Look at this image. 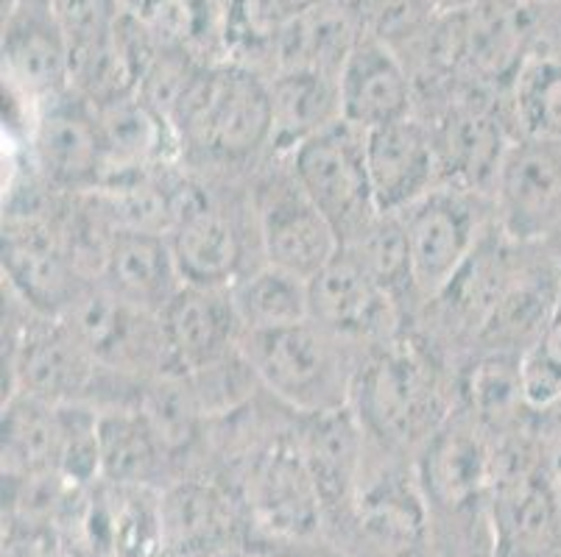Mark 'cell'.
Segmentation results:
<instances>
[{
	"instance_id": "1",
	"label": "cell",
	"mask_w": 561,
	"mask_h": 557,
	"mask_svg": "<svg viewBox=\"0 0 561 557\" xmlns=\"http://www.w3.org/2000/svg\"><path fill=\"white\" fill-rule=\"evenodd\" d=\"M350 405L371 441L402 452L425 446L453 413L433 357L400 335L360 360Z\"/></svg>"
},
{
	"instance_id": "2",
	"label": "cell",
	"mask_w": 561,
	"mask_h": 557,
	"mask_svg": "<svg viewBox=\"0 0 561 557\" xmlns=\"http://www.w3.org/2000/svg\"><path fill=\"white\" fill-rule=\"evenodd\" d=\"M180 142L218 165H243L272 148L274 115L268 76L241 61H210L173 109Z\"/></svg>"
},
{
	"instance_id": "3",
	"label": "cell",
	"mask_w": 561,
	"mask_h": 557,
	"mask_svg": "<svg viewBox=\"0 0 561 557\" xmlns=\"http://www.w3.org/2000/svg\"><path fill=\"white\" fill-rule=\"evenodd\" d=\"M241 355L257 374L260 387L299 416L350 407L360 360H352V344L313 321L243 332Z\"/></svg>"
},
{
	"instance_id": "4",
	"label": "cell",
	"mask_w": 561,
	"mask_h": 557,
	"mask_svg": "<svg viewBox=\"0 0 561 557\" xmlns=\"http://www.w3.org/2000/svg\"><path fill=\"white\" fill-rule=\"evenodd\" d=\"M416 299L436 301L494 227L492 198L456 184H438L402 212Z\"/></svg>"
},
{
	"instance_id": "5",
	"label": "cell",
	"mask_w": 561,
	"mask_h": 557,
	"mask_svg": "<svg viewBox=\"0 0 561 557\" xmlns=\"http://www.w3.org/2000/svg\"><path fill=\"white\" fill-rule=\"evenodd\" d=\"M288 167L310 201L333 223L341 245H350L375 221L366 131L339 120L305 140L288 156Z\"/></svg>"
},
{
	"instance_id": "6",
	"label": "cell",
	"mask_w": 561,
	"mask_h": 557,
	"mask_svg": "<svg viewBox=\"0 0 561 557\" xmlns=\"http://www.w3.org/2000/svg\"><path fill=\"white\" fill-rule=\"evenodd\" d=\"M7 346L9 393H32L50 405H95L106 376H115L62 318L32 310L18 332L9 329Z\"/></svg>"
},
{
	"instance_id": "7",
	"label": "cell",
	"mask_w": 561,
	"mask_h": 557,
	"mask_svg": "<svg viewBox=\"0 0 561 557\" xmlns=\"http://www.w3.org/2000/svg\"><path fill=\"white\" fill-rule=\"evenodd\" d=\"M494 223L512 243L561 234V140L514 137L492 187Z\"/></svg>"
},
{
	"instance_id": "8",
	"label": "cell",
	"mask_w": 561,
	"mask_h": 557,
	"mask_svg": "<svg viewBox=\"0 0 561 557\" xmlns=\"http://www.w3.org/2000/svg\"><path fill=\"white\" fill-rule=\"evenodd\" d=\"M0 265L12 299L43 318H65L81 290L95 282L76 268L59 223L50 218L9 214L3 221Z\"/></svg>"
},
{
	"instance_id": "9",
	"label": "cell",
	"mask_w": 561,
	"mask_h": 557,
	"mask_svg": "<svg viewBox=\"0 0 561 557\" xmlns=\"http://www.w3.org/2000/svg\"><path fill=\"white\" fill-rule=\"evenodd\" d=\"M32 160L43 184L68 196H87L106 182V146L99 109L68 90L37 109L32 123Z\"/></svg>"
},
{
	"instance_id": "10",
	"label": "cell",
	"mask_w": 561,
	"mask_h": 557,
	"mask_svg": "<svg viewBox=\"0 0 561 557\" xmlns=\"http://www.w3.org/2000/svg\"><path fill=\"white\" fill-rule=\"evenodd\" d=\"M62 321L93 351L95 360L115 374L135 380L168 376L160 315L126 304L101 282L87 285Z\"/></svg>"
},
{
	"instance_id": "11",
	"label": "cell",
	"mask_w": 561,
	"mask_h": 557,
	"mask_svg": "<svg viewBox=\"0 0 561 557\" xmlns=\"http://www.w3.org/2000/svg\"><path fill=\"white\" fill-rule=\"evenodd\" d=\"M254 227L263 263L308 282L341 252L333 223L299 187L290 167L260 182L254 193Z\"/></svg>"
},
{
	"instance_id": "12",
	"label": "cell",
	"mask_w": 561,
	"mask_h": 557,
	"mask_svg": "<svg viewBox=\"0 0 561 557\" xmlns=\"http://www.w3.org/2000/svg\"><path fill=\"white\" fill-rule=\"evenodd\" d=\"M3 84L34 112L73 90L70 43L50 0H12L3 18Z\"/></svg>"
},
{
	"instance_id": "13",
	"label": "cell",
	"mask_w": 561,
	"mask_h": 557,
	"mask_svg": "<svg viewBox=\"0 0 561 557\" xmlns=\"http://www.w3.org/2000/svg\"><path fill=\"white\" fill-rule=\"evenodd\" d=\"M310 321L352 346H380L397 337L400 304L350 248L308 282Z\"/></svg>"
},
{
	"instance_id": "14",
	"label": "cell",
	"mask_w": 561,
	"mask_h": 557,
	"mask_svg": "<svg viewBox=\"0 0 561 557\" xmlns=\"http://www.w3.org/2000/svg\"><path fill=\"white\" fill-rule=\"evenodd\" d=\"M182 282L196 288H232L247 270V240L241 223L224 204L191 184L180 218L168 232Z\"/></svg>"
},
{
	"instance_id": "15",
	"label": "cell",
	"mask_w": 561,
	"mask_h": 557,
	"mask_svg": "<svg viewBox=\"0 0 561 557\" xmlns=\"http://www.w3.org/2000/svg\"><path fill=\"white\" fill-rule=\"evenodd\" d=\"M160 324L168 349V376H187L241 349L243 324L229 288L185 285L168 301Z\"/></svg>"
},
{
	"instance_id": "16",
	"label": "cell",
	"mask_w": 561,
	"mask_h": 557,
	"mask_svg": "<svg viewBox=\"0 0 561 557\" xmlns=\"http://www.w3.org/2000/svg\"><path fill=\"white\" fill-rule=\"evenodd\" d=\"M371 196L377 212L402 214L442 184L433 131L420 117L366 131Z\"/></svg>"
},
{
	"instance_id": "17",
	"label": "cell",
	"mask_w": 561,
	"mask_h": 557,
	"mask_svg": "<svg viewBox=\"0 0 561 557\" xmlns=\"http://www.w3.org/2000/svg\"><path fill=\"white\" fill-rule=\"evenodd\" d=\"M341 115L364 131L413 117L416 84L405 59L391 45L366 34L339 73Z\"/></svg>"
},
{
	"instance_id": "18",
	"label": "cell",
	"mask_w": 561,
	"mask_h": 557,
	"mask_svg": "<svg viewBox=\"0 0 561 557\" xmlns=\"http://www.w3.org/2000/svg\"><path fill=\"white\" fill-rule=\"evenodd\" d=\"M95 282L126 304L154 315L185 288L168 234L151 232H117Z\"/></svg>"
},
{
	"instance_id": "19",
	"label": "cell",
	"mask_w": 561,
	"mask_h": 557,
	"mask_svg": "<svg viewBox=\"0 0 561 557\" xmlns=\"http://www.w3.org/2000/svg\"><path fill=\"white\" fill-rule=\"evenodd\" d=\"M95 109L106 146V182L165 167L176 146H182L171 120L140 92H129Z\"/></svg>"
},
{
	"instance_id": "20",
	"label": "cell",
	"mask_w": 561,
	"mask_h": 557,
	"mask_svg": "<svg viewBox=\"0 0 561 557\" xmlns=\"http://www.w3.org/2000/svg\"><path fill=\"white\" fill-rule=\"evenodd\" d=\"M366 438L369 436L352 405L302 416V432L297 441L316 479L321 504L335 508L358 490L360 474H364Z\"/></svg>"
},
{
	"instance_id": "21",
	"label": "cell",
	"mask_w": 561,
	"mask_h": 557,
	"mask_svg": "<svg viewBox=\"0 0 561 557\" xmlns=\"http://www.w3.org/2000/svg\"><path fill=\"white\" fill-rule=\"evenodd\" d=\"M364 37L355 0H333L324 7L297 14L279 31L274 50V70H319L339 76L346 56Z\"/></svg>"
},
{
	"instance_id": "22",
	"label": "cell",
	"mask_w": 561,
	"mask_h": 557,
	"mask_svg": "<svg viewBox=\"0 0 561 557\" xmlns=\"http://www.w3.org/2000/svg\"><path fill=\"white\" fill-rule=\"evenodd\" d=\"M3 474L32 479L59 474L65 454V405L32 393H9L3 402Z\"/></svg>"
},
{
	"instance_id": "23",
	"label": "cell",
	"mask_w": 561,
	"mask_h": 557,
	"mask_svg": "<svg viewBox=\"0 0 561 557\" xmlns=\"http://www.w3.org/2000/svg\"><path fill=\"white\" fill-rule=\"evenodd\" d=\"M268 90L274 115L272 151L279 156H290L305 140L344 120L339 76L319 70H274L268 76Z\"/></svg>"
},
{
	"instance_id": "24",
	"label": "cell",
	"mask_w": 561,
	"mask_h": 557,
	"mask_svg": "<svg viewBox=\"0 0 561 557\" xmlns=\"http://www.w3.org/2000/svg\"><path fill=\"white\" fill-rule=\"evenodd\" d=\"M254 488L257 508L268 527L290 535H305L316 527L321 497L299 441H279L268 449L257 468Z\"/></svg>"
},
{
	"instance_id": "25",
	"label": "cell",
	"mask_w": 561,
	"mask_h": 557,
	"mask_svg": "<svg viewBox=\"0 0 561 557\" xmlns=\"http://www.w3.org/2000/svg\"><path fill=\"white\" fill-rule=\"evenodd\" d=\"M124 9L162 48L182 50L202 61L227 59L224 0H124Z\"/></svg>"
},
{
	"instance_id": "26",
	"label": "cell",
	"mask_w": 561,
	"mask_h": 557,
	"mask_svg": "<svg viewBox=\"0 0 561 557\" xmlns=\"http://www.w3.org/2000/svg\"><path fill=\"white\" fill-rule=\"evenodd\" d=\"M84 527L95 546L115 557H154L165 538L162 504L151 499L146 485H112V494L93 499Z\"/></svg>"
},
{
	"instance_id": "27",
	"label": "cell",
	"mask_w": 561,
	"mask_h": 557,
	"mask_svg": "<svg viewBox=\"0 0 561 557\" xmlns=\"http://www.w3.org/2000/svg\"><path fill=\"white\" fill-rule=\"evenodd\" d=\"M101 479L112 485H146L162 472L171 452L137 405L104 407L99 416Z\"/></svg>"
},
{
	"instance_id": "28",
	"label": "cell",
	"mask_w": 561,
	"mask_h": 557,
	"mask_svg": "<svg viewBox=\"0 0 561 557\" xmlns=\"http://www.w3.org/2000/svg\"><path fill=\"white\" fill-rule=\"evenodd\" d=\"M408 479V472L386 466L355 490L360 527L380 546H411L425 533L422 497Z\"/></svg>"
},
{
	"instance_id": "29",
	"label": "cell",
	"mask_w": 561,
	"mask_h": 557,
	"mask_svg": "<svg viewBox=\"0 0 561 557\" xmlns=\"http://www.w3.org/2000/svg\"><path fill=\"white\" fill-rule=\"evenodd\" d=\"M243 332L283 329L310 321L308 279L263 263L229 288Z\"/></svg>"
},
{
	"instance_id": "30",
	"label": "cell",
	"mask_w": 561,
	"mask_h": 557,
	"mask_svg": "<svg viewBox=\"0 0 561 557\" xmlns=\"http://www.w3.org/2000/svg\"><path fill=\"white\" fill-rule=\"evenodd\" d=\"M508 101L517 137L561 140V56L539 54L525 61Z\"/></svg>"
},
{
	"instance_id": "31",
	"label": "cell",
	"mask_w": 561,
	"mask_h": 557,
	"mask_svg": "<svg viewBox=\"0 0 561 557\" xmlns=\"http://www.w3.org/2000/svg\"><path fill=\"white\" fill-rule=\"evenodd\" d=\"M382 288L389 290L400 304V293L416 295L411 276V248H408V232L402 214H377L364 234L355 243L344 245Z\"/></svg>"
},
{
	"instance_id": "32",
	"label": "cell",
	"mask_w": 561,
	"mask_h": 557,
	"mask_svg": "<svg viewBox=\"0 0 561 557\" xmlns=\"http://www.w3.org/2000/svg\"><path fill=\"white\" fill-rule=\"evenodd\" d=\"M519 360L514 351H494L483 357L469 376V410L476 413L489 429L512 421L517 407L528 410L523 402V382H519Z\"/></svg>"
},
{
	"instance_id": "33",
	"label": "cell",
	"mask_w": 561,
	"mask_h": 557,
	"mask_svg": "<svg viewBox=\"0 0 561 557\" xmlns=\"http://www.w3.org/2000/svg\"><path fill=\"white\" fill-rule=\"evenodd\" d=\"M519 382L528 413L542 410L561 396V285L537 340L523 351Z\"/></svg>"
},
{
	"instance_id": "34",
	"label": "cell",
	"mask_w": 561,
	"mask_h": 557,
	"mask_svg": "<svg viewBox=\"0 0 561 557\" xmlns=\"http://www.w3.org/2000/svg\"><path fill=\"white\" fill-rule=\"evenodd\" d=\"M165 535L180 541H198L221 527V499L210 488L182 485L162 502Z\"/></svg>"
},
{
	"instance_id": "35",
	"label": "cell",
	"mask_w": 561,
	"mask_h": 557,
	"mask_svg": "<svg viewBox=\"0 0 561 557\" xmlns=\"http://www.w3.org/2000/svg\"><path fill=\"white\" fill-rule=\"evenodd\" d=\"M12 557H76L68 541L45 524H25L9 544Z\"/></svg>"
},
{
	"instance_id": "36",
	"label": "cell",
	"mask_w": 561,
	"mask_h": 557,
	"mask_svg": "<svg viewBox=\"0 0 561 557\" xmlns=\"http://www.w3.org/2000/svg\"><path fill=\"white\" fill-rule=\"evenodd\" d=\"M530 427H534V436L561 441V396L556 398L553 405L530 413Z\"/></svg>"
},
{
	"instance_id": "37",
	"label": "cell",
	"mask_w": 561,
	"mask_h": 557,
	"mask_svg": "<svg viewBox=\"0 0 561 557\" xmlns=\"http://www.w3.org/2000/svg\"><path fill=\"white\" fill-rule=\"evenodd\" d=\"M425 3L436 18H442V14L469 12V9H476L478 3H483V0H425Z\"/></svg>"
},
{
	"instance_id": "38",
	"label": "cell",
	"mask_w": 561,
	"mask_h": 557,
	"mask_svg": "<svg viewBox=\"0 0 561 557\" xmlns=\"http://www.w3.org/2000/svg\"><path fill=\"white\" fill-rule=\"evenodd\" d=\"M279 9H283L285 18H297V14L310 12L316 7H324V3H333V0H274Z\"/></svg>"
},
{
	"instance_id": "39",
	"label": "cell",
	"mask_w": 561,
	"mask_h": 557,
	"mask_svg": "<svg viewBox=\"0 0 561 557\" xmlns=\"http://www.w3.org/2000/svg\"><path fill=\"white\" fill-rule=\"evenodd\" d=\"M553 54L561 56V9H559V18H556V39H553Z\"/></svg>"
},
{
	"instance_id": "40",
	"label": "cell",
	"mask_w": 561,
	"mask_h": 557,
	"mask_svg": "<svg viewBox=\"0 0 561 557\" xmlns=\"http://www.w3.org/2000/svg\"><path fill=\"white\" fill-rule=\"evenodd\" d=\"M241 557H277V555H272V552H263V549H252V552H243Z\"/></svg>"
},
{
	"instance_id": "41",
	"label": "cell",
	"mask_w": 561,
	"mask_h": 557,
	"mask_svg": "<svg viewBox=\"0 0 561 557\" xmlns=\"http://www.w3.org/2000/svg\"><path fill=\"white\" fill-rule=\"evenodd\" d=\"M542 3H550V7H561V0H542Z\"/></svg>"
},
{
	"instance_id": "42",
	"label": "cell",
	"mask_w": 561,
	"mask_h": 557,
	"mask_svg": "<svg viewBox=\"0 0 561 557\" xmlns=\"http://www.w3.org/2000/svg\"><path fill=\"white\" fill-rule=\"evenodd\" d=\"M556 265H559V274H561V252H559V257H556Z\"/></svg>"
}]
</instances>
